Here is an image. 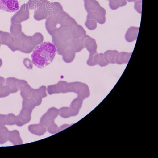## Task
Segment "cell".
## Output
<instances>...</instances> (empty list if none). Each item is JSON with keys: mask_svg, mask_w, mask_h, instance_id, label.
I'll return each instance as SVG.
<instances>
[{"mask_svg": "<svg viewBox=\"0 0 158 158\" xmlns=\"http://www.w3.org/2000/svg\"><path fill=\"white\" fill-rule=\"evenodd\" d=\"M17 121V116H15L12 113L8 114L6 115V121L7 125H16Z\"/></svg>", "mask_w": 158, "mask_h": 158, "instance_id": "cb8c5ba5", "label": "cell"}, {"mask_svg": "<svg viewBox=\"0 0 158 158\" xmlns=\"http://www.w3.org/2000/svg\"><path fill=\"white\" fill-rule=\"evenodd\" d=\"M32 111L22 108L19 115H17L16 125L18 127H22L30 122L31 118Z\"/></svg>", "mask_w": 158, "mask_h": 158, "instance_id": "5b68a950", "label": "cell"}, {"mask_svg": "<svg viewBox=\"0 0 158 158\" xmlns=\"http://www.w3.org/2000/svg\"><path fill=\"white\" fill-rule=\"evenodd\" d=\"M47 96L46 87L42 86L38 89H33L31 98H33L36 101V106H39L41 104L42 99Z\"/></svg>", "mask_w": 158, "mask_h": 158, "instance_id": "52a82bcc", "label": "cell"}, {"mask_svg": "<svg viewBox=\"0 0 158 158\" xmlns=\"http://www.w3.org/2000/svg\"><path fill=\"white\" fill-rule=\"evenodd\" d=\"M75 36L77 37H83L86 35V31L81 26H77L75 28Z\"/></svg>", "mask_w": 158, "mask_h": 158, "instance_id": "f1b7e54d", "label": "cell"}, {"mask_svg": "<svg viewBox=\"0 0 158 158\" xmlns=\"http://www.w3.org/2000/svg\"><path fill=\"white\" fill-rule=\"evenodd\" d=\"M51 122L52 121L49 120L46 114L45 113L41 118L40 123L47 128V127Z\"/></svg>", "mask_w": 158, "mask_h": 158, "instance_id": "f546056e", "label": "cell"}, {"mask_svg": "<svg viewBox=\"0 0 158 158\" xmlns=\"http://www.w3.org/2000/svg\"><path fill=\"white\" fill-rule=\"evenodd\" d=\"M118 52L115 50H108L104 53L106 60L108 64H115V60Z\"/></svg>", "mask_w": 158, "mask_h": 158, "instance_id": "5bb4252c", "label": "cell"}, {"mask_svg": "<svg viewBox=\"0 0 158 158\" xmlns=\"http://www.w3.org/2000/svg\"><path fill=\"white\" fill-rule=\"evenodd\" d=\"M59 115L62 118H70L68 107H63L59 110Z\"/></svg>", "mask_w": 158, "mask_h": 158, "instance_id": "4316f807", "label": "cell"}, {"mask_svg": "<svg viewBox=\"0 0 158 158\" xmlns=\"http://www.w3.org/2000/svg\"><path fill=\"white\" fill-rule=\"evenodd\" d=\"M57 49L53 44L49 42H43L35 48L32 52V63L39 68H43L53 61Z\"/></svg>", "mask_w": 158, "mask_h": 158, "instance_id": "6da1fadb", "label": "cell"}, {"mask_svg": "<svg viewBox=\"0 0 158 158\" xmlns=\"http://www.w3.org/2000/svg\"><path fill=\"white\" fill-rule=\"evenodd\" d=\"M9 131L5 126L0 127V144H3L7 142Z\"/></svg>", "mask_w": 158, "mask_h": 158, "instance_id": "ac0fdd59", "label": "cell"}, {"mask_svg": "<svg viewBox=\"0 0 158 158\" xmlns=\"http://www.w3.org/2000/svg\"><path fill=\"white\" fill-rule=\"evenodd\" d=\"M47 91L49 95L54 94H60L57 84L48 86L47 87Z\"/></svg>", "mask_w": 158, "mask_h": 158, "instance_id": "83f0119b", "label": "cell"}, {"mask_svg": "<svg viewBox=\"0 0 158 158\" xmlns=\"http://www.w3.org/2000/svg\"><path fill=\"white\" fill-rule=\"evenodd\" d=\"M28 129L31 133L38 136H42L47 131V128L40 123L30 125Z\"/></svg>", "mask_w": 158, "mask_h": 158, "instance_id": "9c48e42d", "label": "cell"}, {"mask_svg": "<svg viewBox=\"0 0 158 158\" xmlns=\"http://www.w3.org/2000/svg\"><path fill=\"white\" fill-rule=\"evenodd\" d=\"M107 1H109V0H107Z\"/></svg>", "mask_w": 158, "mask_h": 158, "instance_id": "e575fe53", "label": "cell"}, {"mask_svg": "<svg viewBox=\"0 0 158 158\" xmlns=\"http://www.w3.org/2000/svg\"><path fill=\"white\" fill-rule=\"evenodd\" d=\"M17 87L20 91L21 97L23 99L31 98L33 89L24 80H18Z\"/></svg>", "mask_w": 158, "mask_h": 158, "instance_id": "8992f818", "label": "cell"}, {"mask_svg": "<svg viewBox=\"0 0 158 158\" xmlns=\"http://www.w3.org/2000/svg\"><path fill=\"white\" fill-rule=\"evenodd\" d=\"M84 1H85V0H84Z\"/></svg>", "mask_w": 158, "mask_h": 158, "instance_id": "d590c367", "label": "cell"}, {"mask_svg": "<svg viewBox=\"0 0 158 158\" xmlns=\"http://www.w3.org/2000/svg\"><path fill=\"white\" fill-rule=\"evenodd\" d=\"M70 92H74L77 94L78 97L82 99L88 97L89 91L86 85L80 82L70 83Z\"/></svg>", "mask_w": 158, "mask_h": 158, "instance_id": "7a4b0ae2", "label": "cell"}, {"mask_svg": "<svg viewBox=\"0 0 158 158\" xmlns=\"http://www.w3.org/2000/svg\"><path fill=\"white\" fill-rule=\"evenodd\" d=\"M106 15L105 9L100 6L95 10L88 12L87 19H94L100 24H104L106 20Z\"/></svg>", "mask_w": 158, "mask_h": 158, "instance_id": "3957f363", "label": "cell"}, {"mask_svg": "<svg viewBox=\"0 0 158 158\" xmlns=\"http://www.w3.org/2000/svg\"><path fill=\"white\" fill-rule=\"evenodd\" d=\"M85 25L90 30H94L97 27V22L94 19H87Z\"/></svg>", "mask_w": 158, "mask_h": 158, "instance_id": "484cf974", "label": "cell"}, {"mask_svg": "<svg viewBox=\"0 0 158 158\" xmlns=\"http://www.w3.org/2000/svg\"><path fill=\"white\" fill-rule=\"evenodd\" d=\"M46 114L48 118L52 122L54 121L55 119L59 115V110L55 107H52V108L49 109Z\"/></svg>", "mask_w": 158, "mask_h": 158, "instance_id": "ffe728a7", "label": "cell"}, {"mask_svg": "<svg viewBox=\"0 0 158 158\" xmlns=\"http://www.w3.org/2000/svg\"><path fill=\"white\" fill-rule=\"evenodd\" d=\"M11 93V89L8 86L0 84V98H5Z\"/></svg>", "mask_w": 158, "mask_h": 158, "instance_id": "7402d4cb", "label": "cell"}, {"mask_svg": "<svg viewBox=\"0 0 158 158\" xmlns=\"http://www.w3.org/2000/svg\"><path fill=\"white\" fill-rule=\"evenodd\" d=\"M18 81V80L13 78H8L6 80V85L10 87L12 94L17 92L19 90L17 87Z\"/></svg>", "mask_w": 158, "mask_h": 158, "instance_id": "d6986e66", "label": "cell"}, {"mask_svg": "<svg viewBox=\"0 0 158 158\" xmlns=\"http://www.w3.org/2000/svg\"><path fill=\"white\" fill-rule=\"evenodd\" d=\"M36 106V101L32 98L23 99L22 102V108L27 109L30 110H33Z\"/></svg>", "mask_w": 158, "mask_h": 158, "instance_id": "2e32d148", "label": "cell"}, {"mask_svg": "<svg viewBox=\"0 0 158 158\" xmlns=\"http://www.w3.org/2000/svg\"><path fill=\"white\" fill-rule=\"evenodd\" d=\"M127 0H109L110 8L113 10L123 7L127 4Z\"/></svg>", "mask_w": 158, "mask_h": 158, "instance_id": "e0dca14e", "label": "cell"}, {"mask_svg": "<svg viewBox=\"0 0 158 158\" xmlns=\"http://www.w3.org/2000/svg\"><path fill=\"white\" fill-rule=\"evenodd\" d=\"M139 28L132 26L128 29L125 34V40L127 42H131L137 39Z\"/></svg>", "mask_w": 158, "mask_h": 158, "instance_id": "30bf717a", "label": "cell"}, {"mask_svg": "<svg viewBox=\"0 0 158 158\" xmlns=\"http://www.w3.org/2000/svg\"><path fill=\"white\" fill-rule=\"evenodd\" d=\"M8 141L12 143L14 146L22 144L23 143L19 132L17 130L9 131Z\"/></svg>", "mask_w": 158, "mask_h": 158, "instance_id": "8fae6325", "label": "cell"}, {"mask_svg": "<svg viewBox=\"0 0 158 158\" xmlns=\"http://www.w3.org/2000/svg\"><path fill=\"white\" fill-rule=\"evenodd\" d=\"M142 0H138L135 1V10L139 14L142 13Z\"/></svg>", "mask_w": 158, "mask_h": 158, "instance_id": "4dcf8cb0", "label": "cell"}, {"mask_svg": "<svg viewBox=\"0 0 158 158\" xmlns=\"http://www.w3.org/2000/svg\"><path fill=\"white\" fill-rule=\"evenodd\" d=\"M84 6L87 12L94 11L100 6V4L96 0H85Z\"/></svg>", "mask_w": 158, "mask_h": 158, "instance_id": "9a60e30c", "label": "cell"}, {"mask_svg": "<svg viewBox=\"0 0 158 158\" xmlns=\"http://www.w3.org/2000/svg\"><path fill=\"white\" fill-rule=\"evenodd\" d=\"M132 53L126 52H118L117 55L115 63L118 64H127L131 58Z\"/></svg>", "mask_w": 158, "mask_h": 158, "instance_id": "7c38bea8", "label": "cell"}, {"mask_svg": "<svg viewBox=\"0 0 158 158\" xmlns=\"http://www.w3.org/2000/svg\"><path fill=\"white\" fill-rule=\"evenodd\" d=\"M82 102L83 99L77 97L72 102L70 108L79 111L80 109L81 108Z\"/></svg>", "mask_w": 158, "mask_h": 158, "instance_id": "603a6c76", "label": "cell"}, {"mask_svg": "<svg viewBox=\"0 0 158 158\" xmlns=\"http://www.w3.org/2000/svg\"><path fill=\"white\" fill-rule=\"evenodd\" d=\"M5 80L3 79L0 78V84H4Z\"/></svg>", "mask_w": 158, "mask_h": 158, "instance_id": "d6a6232c", "label": "cell"}, {"mask_svg": "<svg viewBox=\"0 0 158 158\" xmlns=\"http://www.w3.org/2000/svg\"><path fill=\"white\" fill-rule=\"evenodd\" d=\"M7 125L6 121V115L0 114V127Z\"/></svg>", "mask_w": 158, "mask_h": 158, "instance_id": "1f68e13d", "label": "cell"}, {"mask_svg": "<svg viewBox=\"0 0 158 158\" xmlns=\"http://www.w3.org/2000/svg\"><path fill=\"white\" fill-rule=\"evenodd\" d=\"M84 47L89 53V56H93L97 53V45L96 40L88 35L84 36Z\"/></svg>", "mask_w": 158, "mask_h": 158, "instance_id": "ba28073f", "label": "cell"}, {"mask_svg": "<svg viewBox=\"0 0 158 158\" xmlns=\"http://www.w3.org/2000/svg\"><path fill=\"white\" fill-rule=\"evenodd\" d=\"M127 1H128L129 2H135L137 1H138V0H127Z\"/></svg>", "mask_w": 158, "mask_h": 158, "instance_id": "836d02e7", "label": "cell"}, {"mask_svg": "<svg viewBox=\"0 0 158 158\" xmlns=\"http://www.w3.org/2000/svg\"><path fill=\"white\" fill-rule=\"evenodd\" d=\"M18 0H0V10L8 12H16L19 9Z\"/></svg>", "mask_w": 158, "mask_h": 158, "instance_id": "277c9868", "label": "cell"}, {"mask_svg": "<svg viewBox=\"0 0 158 158\" xmlns=\"http://www.w3.org/2000/svg\"><path fill=\"white\" fill-rule=\"evenodd\" d=\"M93 60L94 66L98 65L102 67L108 65V63L106 60L104 53H96L93 56Z\"/></svg>", "mask_w": 158, "mask_h": 158, "instance_id": "4fadbf2b", "label": "cell"}, {"mask_svg": "<svg viewBox=\"0 0 158 158\" xmlns=\"http://www.w3.org/2000/svg\"><path fill=\"white\" fill-rule=\"evenodd\" d=\"M57 84L60 93L65 94L70 92V84H68L67 82L60 81Z\"/></svg>", "mask_w": 158, "mask_h": 158, "instance_id": "44dd1931", "label": "cell"}, {"mask_svg": "<svg viewBox=\"0 0 158 158\" xmlns=\"http://www.w3.org/2000/svg\"><path fill=\"white\" fill-rule=\"evenodd\" d=\"M58 128V127L55 123L54 121H52L47 127V130L49 133L53 135L57 133Z\"/></svg>", "mask_w": 158, "mask_h": 158, "instance_id": "d4e9b609", "label": "cell"}]
</instances>
